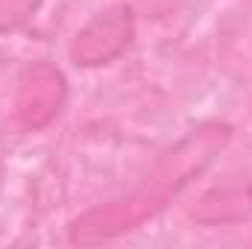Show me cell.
<instances>
[{
    "label": "cell",
    "instance_id": "5",
    "mask_svg": "<svg viewBox=\"0 0 252 249\" xmlns=\"http://www.w3.org/2000/svg\"><path fill=\"white\" fill-rule=\"evenodd\" d=\"M41 6L44 0H0V35L27 27Z\"/></svg>",
    "mask_w": 252,
    "mask_h": 249
},
{
    "label": "cell",
    "instance_id": "2",
    "mask_svg": "<svg viewBox=\"0 0 252 249\" xmlns=\"http://www.w3.org/2000/svg\"><path fill=\"white\" fill-rule=\"evenodd\" d=\"M138 35V18L129 3H112L100 12H94L73 35L67 56L73 67L94 70L118 62L124 53L132 50Z\"/></svg>",
    "mask_w": 252,
    "mask_h": 249
},
{
    "label": "cell",
    "instance_id": "4",
    "mask_svg": "<svg viewBox=\"0 0 252 249\" xmlns=\"http://www.w3.org/2000/svg\"><path fill=\"white\" fill-rule=\"evenodd\" d=\"M252 214V182L250 185H226V187H214L208 190L193 217L202 223H235L241 217Z\"/></svg>",
    "mask_w": 252,
    "mask_h": 249
},
{
    "label": "cell",
    "instance_id": "3",
    "mask_svg": "<svg viewBox=\"0 0 252 249\" xmlns=\"http://www.w3.org/2000/svg\"><path fill=\"white\" fill-rule=\"evenodd\" d=\"M67 76L59 64L47 59L30 62L15 88V121L24 132H41L62 115L67 103Z\"/></svg>",
    "mask_w": 252,
    "mask_h": 249
},
{
    "label": "cell",
    "instance_id": "1",
    "mask_svg": "<svg viewBox=\"0 0 252 249\" xmlns=\"http://www.w3.org/2000/svg\"><path fill=\"white\" fill-rule=\"evenodd\" d=\"M202 170H205V164H202L199 153L188 147L185 141H179L176 147H170L161 156L153 176L141 187H135L129 196L94 205V208L82 211L79 217H73L67 223V241L76 247H94V244L118 241L129 232L141 229L147 220L161 214L167 208L170 196H176L185 185H190Z\"/></svg>",
    "mask_w": 252,
    "mask_h": 249
}]
</instances>
